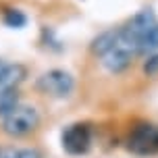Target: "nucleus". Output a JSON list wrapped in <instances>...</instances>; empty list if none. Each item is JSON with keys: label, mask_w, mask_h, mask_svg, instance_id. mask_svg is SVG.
<instances>
[{"label": "nucleus", "mask_w": 158, "mask_h": 158, "mask_svg": "<svg viewBox=\"0 0 158 158\" xmlns=\"http://www.w3.org/2000/svg\"><path fill=\"white\" fill-rule=\"evenodd\" d=\"M40 127V112L33 106L19 104L13 112L2 118V131L10 137H25Z\"/></svg>", "instance_id": "f257e3e1"}, {"label": "nucleus", "mask_w": 158, "mask_h": 158, "mask_svg": "<svg viewBox=\"0 0 158 158\" xmlns=\"http://www.w3.org/2000/svg\"><path fill=\"white\" fill-rule=\"evenodd\" d=\"M35 87L42 94L52 96V98H67L75 89V79L69 71L52 69V71H46L40 75L35 81Z\"/></svg>", "instance_id": "f03ea898"}, {"label": "nucleus", "mask_w": 158, "mask_h": 158, "mask_svg": "<svg viewBox=\"0 0 158 158\" xmlns=\"http://www.w3.org/2000/svg\"><path fill=\"white\" fill-rule=\"evenodd\" d=\"M92 146V127L85 123L69 125L63 131V148L73 156L85 154Z\"/></svg>", "instance_id": "7ed1b4c3"}, {"label": "nucleus", "mask_w": 158, "mask_h": 158, "mask_svg": "<svg viewBox=\"0 0 158 158\" xmlns=\"http://www.w3.org/2000/svg\"><path fill=\"white\" fill-rule=\"evenodd\" d=\"M129 148L142 156L158 152V129L152 125H139L129 137Z\"/></svg>", "instance_id": "20e7f679"}, {"label": "nucleus", "mask_w": 158, "mask_h": 158, "mask_svg": "<svg viewBox=\"0 0 158 158\" xmlns=\"http://www.w3.org/2000/svg\"><path fill=\"white\" fill-rule=\"evenodd\" d=\"M133 56H135L133 50H129V48L123 46V44H117L108 54L102 56V64L108 73H123L127 67L131 64Z\"/></svg>", "instance_id": "39448f33"}, {"label": "nucleus", "mask_w": 158, "mask_h": 158, "mask_svg": "<svg viewBox=\"0 0 158 158\" xmlns=\"http://www.w3.org/2000/svg\"><path fill=\"white\" fill-rule=\"evenodd\" d=\"M118 44V29H108V31H102L98 38L92 40V52L96 56H104L108 54L112 48Z\"/></svg>", "instance_id": "423d86ee"}, {"label": "nucleus", "mask_w": 158, "mask_h": 158, "mask_svg": "<svg viewBox=\"0 0 158 158\" xmlns=\"http://www.w3.org/2000/svg\"><path fill=\"white\" fill-rule=\"evenodd\" d=\"M25 75H27V71H25L23 64H19V63L6 64L4 63L2 71H0V87H17L25 79Z\"/></svg>", "instance_id": "0eeeda50"}, {"label": "nucleus", "mask_w": 158, "mask_h": 158, "mask_svg": "<svg viewBox=\"0 0 158 158\" xmlns=\"http://www.w3.org/2000/svg\"><path fill=\"white\" fill-rule=\"evenodd\" d=\"M17 106H19V89L17 87H0V118H4Z\"/></svg>", "instance_id": "6e6552de"}, {"label": "nucleus", "mask_w": 158, "mask_h": 158, "mask_svg": "<svg viewBox=\"0 0 158 158\" xmlns=\"http://www.w3.org/2000/svg\"><path fill=\"white\" fill-rule=\"evenodd\" d=\"M137 54H146V52H156L158 50V23L152 25L148 31L143 33L142 38L137 40Z\"/></svg>", "instance_id": "1a4fd4ad"}, {"label": "nucleus", "mask_w": 158, "mask_h": 158, "mask_svg": "<svg viewBox=\"0 0 158 158\" xmlns=\"http://www.w3.org/2000/svg\"><path fill=\"white\" fill-rule=\"evenodd\" d=\"M2 21H4L6 27L21 29V27L27 23V15H25L23 10H19V8H6V10H4V17H2Z\"/></svg>", "instance_id": "9d476101"}, {"label": "nucleus", "mask_w": 158, "mask_h": 158, "mask_svg": "<svg viewBox=\"0 0 158 158\" xmlns=\"http://www.w3.org/2000/svg\"><path fill=\"white\" fill-rule=\"evenodd\" d=\"M143 71L148 75H158V54L156 52L152 56H148V60L143 63Z\"/></svg>", "instance_id": "9b49d317"}, {"label": "nucleus", "mask_w": 158, "mask_h": 158, "mask_svg": "<svg viewBox=\"0 0 158 158\" xmlns=\"http://www.w3.org/2000/svg\"><path fill=\"white\" fill-rule=\"evenodd\" d=\"M17 158H42L35 148H25V150H17Z\"/></svg>", "instance_id": "f8f14e48"}, {"label": "nucleus", "mask_w": 158, "mask_h": 158, "mask_svg": "<svg viewBox=\"0 0 158 158\" xmlns=\"http://www.w3.org/2000/svg\"><path fill=\"white\" fill-rule=\"evenodd\" d=\"M0 158H17L15 148H0Z\"/></svg>", "instance_id": "ddd939ff"}, {"label": "nucleus", "mask_w": 158, "mask_h": 158, "mask_svg": "<svg viewBox=\"0 0 158 158\" xmlns=\"http://www.w3.org/2000/svg\"><path fill=\"white\" fill-rule=\"evenodd\" d=\"M2 67H4V63H2V60H0V71H2Z\"/></svg>", "instance_id": "4468645a"}]
</instances>
